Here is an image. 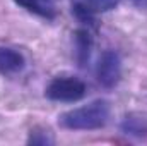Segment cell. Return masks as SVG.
<instances>
[{"instance_id":"obj_1","label":"cell","mask_w":147,"mask_h":146,"mask_svg":"<svg viewBox=\"0 0 147 146\" xmlns=\"http://www.w3.org/2000/svg\"><path fill=\"white\" fill-rule=\"evenodd\" d=\"M111 107L106 100H94L87 105L67 110L58 115V126L69 131H96L108 124Z\"/></svg>"},{"instance_id":"obj_2","label":"cell","mask_w":147,"mask_h":146,"mask_svg":"<svg viewBox=\"0 0 147 146\" xmlns=\"http://www.w3.org/2000/svg\"><path fill=\"white\" fill-rule=\"evenodd\" d=\"M87 86L82 79L75 76H57L50 81L45 89L48 100L62 102V103H74L86 96Z\"/></svg>"},{"instance_id":"obj_3","label":"cell","mask_w":147,"mask_h":146,"mask_svg":"<svg viewBox=\"0 0 147 146\" xmlns=\"http://www.w3.org/2000/svg\"><path fill=\"white\" fill-rule=\"evenodd\" d=\"M96 77L106 89L115 88L121 79V59L115 50H105L96 65Z\"/></svg>"},{"instance_id":"obj_4","label":"cell","mask_w":147,"mask_h":146,"mask_svg":"<svg viewBox=\"0 0 147 146\" xmlns=\"http://www.w3.org/2000/svg\"><path fill=\"white\" fill-rule=\"evenodd\" d=\"M72 14L84 26H94L96 16L101 12L113 10L118 5V0H70Z\"/></svg>"},{"instance_id":"obj_5","label":"cell","mask_w":147,"mask_h":146,"mask_svg":"<svg viewBox=\"0 0 147 146\" xmlns=\"http://www.w3.org/2000/svg\"><path fill=\"white\" fill-rule=\"evenodd\" d=\"M26 67L24 55L10 46H0V74L3 76H16L22 72Z\"/></svg>"},{"instance_id":"obj_6","label":"cell","mask_w":147,"mask_h":146,"mask_svg":"<svg viewBox=\"0 0 147 146\" xmlns=\"http://www.w3.org/2000/svg\"><path fill=\"white\" fill-rule=\"evenodd\" d=\"M74 48H75V60L79 67H86L91 59V48H92V36L89 28H82L75 31L74 36Z\"/></svg>"},{"instance_id":"obj_7","label":"cell","mask_w":147,"mask_h":146,"mask_svg":"<svg viewBox=\"0 0 147 146\" xmlns=\"http://www.w3.org/2000/svg\"><path fill=\"white\" fill-rule=\"evenodd\" d=\"M17 5H21L22 9H26L31 14H36L43 19L53 21L57 17V9H55V2L53 0H14Z\"/></svg>"},{"instance_id":"obj_8","label":"cell","mask_w":147,"mask_h":146,"mask_svg":"<svg viewBox=\"0 0 147 146\" xmlns=\"http://www.w3.org/2000/svg\"><path fill=\"white\" fill-rule=\"evenodd\" d=\"M121 131L128 136H135V138H144L147 136V119L142 115H127L121 122Z\"/></svg>"},{"instance_id":"obj_9","label":"cell","mask_w":147,"mask_h":146,"mask_svg":"<svg viewBox=\"0 0 147 146\" xmlns=\"http://www.w3.org/2000/svg\"><path fill=\"white\" fill-rule=\"evenodd\" d=\"M28 143L29 145H51L53 143V138L50 136V132L46 131H41V132H38V131H31V136H29V139H28Z\"/></svg>"},{"instance_id":"obj_10","label":"cell","mask_w":147,"mask_h":146,"mask_svg":"<svg viewBox=\"0 0 147 146\" xmlns=\"http://www.w3.org/2000/svg\"><path fill=\"white\" fill-rule=\"evenodd\" d=\"M128 2L139 9H147V0H128Z\"/></svg>"},{"instance_id":"obj_11","label":"cell","mask_w":147,"mask_h":146,"mask_svg":"<svg viewBox=\"0 0 147 146\" xmlns=\"http://www.w3.org/2000/svg\"><path fill=\"white\" fill-rule=\"evenodd\" d=\"M53 2H55V0H53Z\"/></svg>"}]
</instances>
